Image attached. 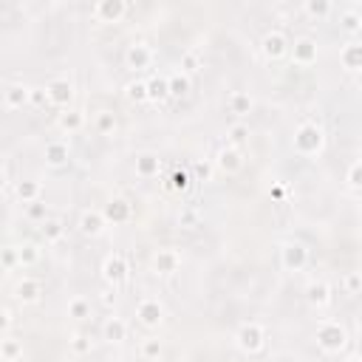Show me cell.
Wrapping results in <instances>:
<instances>
[{
    "label": "cell",
    "instance_id": "cell-1",
    "mask_svg": "<svg viewBox=\"0 0 362 362\" xmlns=\"http://www.w3.org/2000/svg\"><path fill=\"white\" fill-rule=\"evenodd\" d=\"M292 144H295V153L300 156H317L326 148V130L317 122H300Z\"/></svg>",
    "mask_w": 362,
    "mask_h": 362
},
{
    "label": "cell",
    "instance_id": "cell-2",
    "mask_svg": "<svg viewBox=\"0 0 362 362\" xmlns=\"http://www.w3.org/2000/svg\"><path fill=\"white\" fill-rule=\"evenodd\" d=\"M317 345L323 354H340L348 348V328L337 320H323L317 328Z\"/></svg>",
    "mask_w": 362,
    "mask_h": 362
},
{
    "label": "cell",
    "instance_id": "cell-3",
    "mask_svg": "<svg viewBox=\"0 0 362 362\" xmlns=\"http://www.w3.org/2000/svg\"><path fill=\"white\" fill-rule=\"evenodd\" d=\"M235 345L238 351L244 354H260L266 348V328L260 323H244L238 331H235Z\"/></svg>",
    "mask_w": 362,
    "mask_h": 362
},
{
    "label": "cell",
    "instance_id": "cell-4",
    "mask_svg": "<svg viewBox=\"0 0 362 362\" xmlns=\"http://www.w3.org/2000/svg\"><path fill=\"white\" fill-rule=\"evenodd\" d=\"M280 266L286 272H303L309 266V246L300 244V241L280 244Z\"/></svg>",
    "mask_w": 362,
    "mask_h": 362
},
{
    "label": "cell",
    "instance_id": "cell-5",
    "mask_svg": "<svg viewBox=\"0 0 362 362\" xmlns=\"http://www.w3.org/2000/svg\"><path fill=\"white\" fill-rule=\"evenodd\" d=\"M167 317V309L159 298H141L139 306H136V320L144 326V328H159Z\"/></svg>",
    "mask_w": 362,
    "mask_h": 362
},
{
    "label": "cell",
    "instance_id": "cell-6",
    "mask_svg": "<svg viewBox=\"0 0 362 362\" xmlns=\"http://www.w3.org/2000/svg\"><path fill=\"white\" fill-rule=\"evenodd\" d=\"M127 277H130V260H127L125 255L113 252V255H108V258L102 260V280H105L108 286L119 288Z\"/></svg>",
    "mask_w": 362,
    "mask_h": 362
},
{
    "label": "cell",
    "instance_id": "cell-7",
    "mask_svg": "<svg viewBox=\"0 0 362 362\" xmlns=\"http://www.w3.org/2000/svg\"><path fill=\"white\" fill-rule=\"evenodd\" d=\"M288 51H292V43H288V37H286L283 32L272 29V32H266V34H263V40H260V54H263L269 62L283 60Z\"/></svg>",
    "mask_w": 362,
    "mask_h": 362
},
{
    "label": "cell",
    "instance_id": "cell-8",
    "mask_svg": "<svg viewBox=\"0 0 362 362\" xmlns=\"http://www.w3.org/2000/svg\"><path fill=\"white\" fill-rule=\"evenodd\" d=\"M125 65L130 71H144L153 65V48L141 40H133L127 48H125Z\"/></svg>",
    "mask_w": 362,
    "mask_h": 362
},
{
    "label": "cell",
    "instance_id": "cell-9",
    "mask_svg": "<svg viewBox=\"0 0 362 362\" xmlns=\"http://www.w3.org/2000/svg\"><path fill=\"white\" fill-rule=\"evenodd\" d=\"M292 62L295 65H314L317 62V57H320V48H317V40L314 37H298L295 43H292Z\"/></svg>",
    "mask_w": 362,
    "mask_h": 362
},
{
    "label": "cell",
    "instance_id": "cell-10",
    "mask_svg": "<svg viewBox=\"0 0 362 362\" xmlns=\"http://www.w3.org/2000/svg\"><path fill=\"white\" fill-rule=\"evenodd\" d=\"M125 15H127L125 0H99V4L94 6V20L97 23H122Z\"/></svg>",
    "mask_w": 362,
    "mask_h": 362
},
{
    "label": "cell",
    "instance_id": "cell-11",
    "mask_svg": "<svg viewBox=\"0 0 362 362\" xmlns=\"http://www.w3.org/2000/svg\"><path fill=\"white\" fill-rule=\"evenodd\" d=\"M46 91H48L51 105H57V108H68L71 102H74V83L65 80V77L51 80V83L46 85Z\"/></svg>",
    "mask_w": 362,
    "mask_h": 362
},
{
    "label": "cell",
    "instance_id": "cell-12",
    "mask_svg": "<svg viewBox=\"0 0 362 362\" xmlns=\"http://www.w3.org/2000/svg\"><path fill=\"white\" fill-rule=\"evenodd\" d=\"M43 298V283L37 277H23L15 283V300L23 306H34Z\"/></svg>",
    "mask_w": 362,
    "mask_h": 362
},
{
    "label": "cell",
    "instance_id": "cell-13",
    "mask_svg": "<svg viewBox=\"0 0 362 362\" xmlns=\"http://www.w3.org/2000/svg\"><path fill=\"white\" fill-rule=\"evenodd\" d=\"M80 232L85 235V238H99L102 232H105V227H108V218H105V212L102 209H85L83 215H80Z\"/></svg>",
    "mask_w": 362,
    "mask_h": 362
},
{
    "label": "cell",
    "instance_id": "cell-14",
    "mask_svg": "<svg viewBox=\"0 0 362 362\" xmlns=\"http://www.w3.org/2000/svg\"><path fill=\"white\" fill-rule=\"evenodd\" d=\"M43 159H46L48 167H65L68 159H71V144H68L65 139H51V141H46Z\"/></svg>",
    "mask_w": 362,
    "mask_h": 362
},
{
    "label": "cell",
    "instance_id": "cell-15",
    "mask_svg": "<svg viewBox=\"0 0 362 362\" xmlns=\"http://www.w3.org/2000/svg\"><path fill=\"white\" fill-rule=\"evenodd\" d=\"M29 97H32V88L23 85V83H9L6 91H4V108L6 111H20L29 105Z\"/></svg>",
    "mask_w": 362,
    "mask_h": 362
},
{
    "label": "cell",
    "instance_id": "cell-16",
    "mask_svg": "<svg viewBox=\"0 0 362 362\" xmlns=\"http://www.w3.org/2000/svg\"><path fill=\"white\" fill-rule=\"evenodd\" d=\"M179 269H181V255H179L176 249H159V252L153 255V272H156V274L170 277V274H176Z\"/></svg>",
    "mask_w": 362,
    "mask_h": 362
},
{
    "label": "cell",
    "instance_id": "cell-17",
    "mask_svg": "<svg viewBox=\"0 0 362 362\" xmlns=\"http://www.w3.org/2000/svg\"><path fill=\"white\" fill-rule=\"evenodd\" d=\"M215 167H218L221 173H227V176H235V173H241V167H244V156H241V151L238 148H227L224 151H218V159H215Z\"/></svg>",
    "mask_w": 362,
    "mask_h": 362
},
{
    "label": "cell",
    "instance_id": "cell-18",
    "mask_svg": "<svg viewBox=\"0 0 362 362\" xmlns=\"http://www.w3.org/2000/svg\"><path fill=\"white\" fill-rule=\"evenodd\" d=\"M306 300L312 309H326L331 303V286L326 280H312L306 286Z\"/></svg>",
    "mask_w": 362,
    "mask_h": 362
},
{
    "label": "cell",
    "instance_id": "cell-19",
    "mask_svg": "<svg viewBox=\"0 0 362 362\" xmlns=\"http://www.w3.org/2000/svg\"><path fill=\"white\" fill-rule=\"evenodd\" d=\"M102 212H105L108 224H127L130 215H133V209H130V204H127L125 198H111Z\"/></svg>",
    "mask_w": 362,
    "mask_h": 362
},
{
    "label": "cell",
    "instance_id": "cell-20",
    "mask_svg": "<svg viewBox=\"0 0 362 362\" xmlns=\"http://www.w3.org/2000/svg\"><path fill=\"white\" fill-rule=\"evenodd\" d=\"M340 65L345 71H362V40L345 43L340 48Z\"/></svg>",
    "mask_w": 362,
    "mask_h": 362
},
{
    "label": "cell",
    "instance_id": "cell-21",
    "mask_svg": "<svg viewBox=\"0 0 362 362\" xmlns=\"http://www.w3.org/2000/svg\"><path fill=\"white\" fill-rule=\"evenodd\" d=\"M127 334H130V326H127L122 317H116V314L102 323V337H105L108 342H116V345H119V342L127 340Z\"/></svg>",
    "mask_w": 362,
    "mask_h": 362
},
{
    "label": "cell",
    "instance_id": "cell-22",
    "mask_svg": "<svg viewBox=\"0 0 362 362\" xmlns=\"http://www.w3.org/2000/svg\"><path fill=\"white\" fill-rule=\"evenodd\" d=\"M133 167H136V176H139V179H153V176H159L162 162H159L156 153H139Z\"/></svg>",
    "mask_w": 362,
    "mask_h": 362
},
{
    "label": "cell",
    "instance_id": "cell-23",
    "mask_svg": "<svg viewBox=\"0 0 362 362\" xmlns=\"http://www.w3.org/2000/svg\"><path fill=\"white\" fill-rule=\"evenodd\" d=\"M15 195H18V201H23V204L29 207V204L40 201V195H43V184H40V181H34V179L18 181V187H15Z\"/></svg>",
    "mask_w": 362,
    "mask_h": 362
},
{
    "label": "cell",
    "instance_id": "cell-24",
    "mask_svg": "<svg viewBox=\"0 0 362 362\" xmlns=\"http://www.w3.org/2000/svg\"><path fill=\"white\" fill-rule=\"evenodd\" d=\"M201 68H204V57H201V51H198V48H187V51L181 54V60H179V71H184L187 77H195Z\"/></svg>",
    "mask_w": 362,
    "mask_h": 362
},
{
    "label": "cell",
    "instance_id": "cell-25",
    "mask_svg": "<svg viewBox=\"0 0 362 362\" xmlns=\"http://www.w3.org/2000/svg\"><path fill=\"white\" fill-rule=\"evenodd\" d=\"M57 125H60V130L62 133H80L83 130V125H85V116H83V111H65V113H60V119H57Z\"/></svg>",
    "mask_w": 362,
    "mask_h": 362
},
{
    "label": "cell",
    "instance_id": "cell-26",
    "mask_svg": "<svg viewBox=\"0 0 362 362\" xmlns=\"http://www.w3.org/2000/svg\"><path fill=\"white\" fill-rule=\"evenodd\" d=\"M125 97H127V102H136V105H141V102H151L148 80H130V83L125 85Z\"/></svg>",
    "mask_w": 362,
    "mask_h": 362
},
{
    "label": "cell",
    "instance_id": "cell-27",
    "mask_svg": "<svg viewBox=\"0 0 362 362\" xmlns=\"http://www.w3.org/2000/svg\"><path fill=\"white\" fill-rule=\"evenodd\" d=\"M227 105H230V113H238V116H246L249 111H252V97L246 94V91H232L230 94V99H227Z\"/></svg>",
    "mask_w": 362,
    "mask_h": 362
},
{
    "label": "cell",
    "instance_id": "cell-28",
    "mask_svg": "<svg viewBox=\"0 0 362 362\" xmlns=\"http://www.w3.org/2000/svg\"><path fill=\"white\" fill-rule=\"evenodd\" d=\"M0 356H4V362H18L23 356V342L6 334L4 340H0Z\"/></svg>",
    "mask_w": 362,
    "mask_h": 362
},
{
    "label": "cell",
    "instance_id": "cell-29",
    "mask_svg": "<svg viewBox=\"0 0 362 362\" xmlns=\"http://www.w3.org/2000/svg\"><path fill=\"white\" fill-rule=\"evenodd\" d=\"M40 232H43L46 244H60V241L65 238V224H62L60 218H48V221H43Z\"/></svg>",
    "mask_w": 362,
    "mask_h": 362
},
{
    "label": "cell",
    "instance_id": "cell-30",
    "mask_svg": "<svg viewBox=\"0 0 362 362\" xmlns=\"http://www.w3.org/2000/svg\"><path fill=\"white\" fill-rule=\"evenodd\" d=\"M162 354H165V345H162V340H159V337H148V340H141V342H139V356H141V359L153 362V359H159Z\"/></svg>",
    "mask_w": 362,
    "mask_h": 362
},
{
    "label": "cell",
    "instance_id": "cell-31",
    "mask_svg": "<svg viewBox=\"0 0 362 362\" xmlns=\"http://www.w3.org/2000/svg\"><path fill=\"white\" fill-rule=\"evenodd\" d=\"M176 224H179L181 230H195V227H201V212H198V207H181L179 215H176Z\"/></svg>",
    "mask_w": 362,
    "mask_h": 362
},
{
    "label": "cell",
    "instance_id": "cell-32",
    "mask_svg": "<svg viewBox=\"0 0 362 362\" xmlns=\"http://www.w3.org/2000/svg\"><path fill=\"white\" fill-rule=\"evenodd\" d=\"M68 317L71 320H88L91 317V300L88 298H71L68 300Z\"/></svg>",
    "mask_w": 362,
    "mask_h": 362
},
{
    "label": "cell",
    "instance_id": "cell-33",
    "mask_svg": "<svg viewBox=\"0 0 362 362\" xmlns=\"http://www.w3.org/2000/svg\"><path fill=\"white\" fill-rule=\"evenodd\" d=\"M116 116H113V111H99L97 116H94V130L99 133V136H111L113 130H116Z\"/></svg>",
    "mask_w": 362,
    "mask_h": 362
},
{
    "label": "cell",
    "instance_id": "cell-34",
    "mask_svg": "<svg viewBox=\"0 0 362 362\" xmlns=\"http://www.w3.org/2000/svg\"><path fill=\"white\" fill-rule=\"evenodd\" d=\"M331 4H328V0H306V4H303V12L309 15V18H314V20H323V18H328L331 15Z\"/></svg>",
    "mask_w": 362,
    "mask_h": 362
},
{
    "label": "cell",
    "instance_id": "cell-35",
    "mask_svg": "<svg viewBox=\"0 0 362 362\" xmlns=\"http://www.w3.org/2000/svg\"><path fill=\"white\" fill-rule=\"evenodd\" d=\"M68 351L74 354V356H85V354H91V337H85V334L74 331V334L68 337Z\"/></svg>",
    "mask_w": 362,
    "mask_h": 362
},
{
    "label": "cell",
    "instance_id": "cell-36",
    "mask_svg": "<svg viewBox=\"0 0 362 362\" xmlns=\"http://www.w3.org/2000/svg\"><path fill=\"white\" fill-rule=\"evenodd\" d=\"M167 85H170V97H187L190 91V77L184 71H176V74L167 77Z\"/></svg>",
    "mask_w": 362,
    "mask_h": 362
},
{
    "label": "cell",
    "instance_id": "cell-37",
    "mask_svg": "<svg viewBox=\"0 0 362 362\" xmlns=\"http://www.w3.org/2000/svg\"><path fill=\"white\" fill-rule=\"evenodd\" d=\"M148 91H151V102H162L170 97V85H167V77H153L148 80Z\"/></svg>",
    "mask_w": 362,
    "mask_h": 362
},
{
    "label": "cell",
    "instance_id": "cell-38",
    "mask_svg": "<svg viewBox=\"0 0 362 362\" xmlns=\"http://www.w3.org/2000/svg\"><path fill=\"white\" fill-rule=\"evenodd\" d=\"M227 141H230V148H241V144L249 141V127H246L244 122L232 125V127L227 130Z\"/></svg>",
    "mask_w": 362,
    "mask_h": 362
},
{
    "label": "cell",
    "instance_id": "cell-39",
    "mask_svg": "<svg viewBox=\"0 0 362 362\" xmlns=\"http://www.w3.org/2000/svg\"><path fill=\"white\" fill-rule=\"evenodd\" d=\"M340 286H342L345 295H359L362 292V272H345Z\"/></svg>",
    "mask_w": 362,
    "mask_h": 362
},
{
    "label": "cell",
    "instance_id": "cell-40",
    "mask_svg": "<svg viewBox=\"0 0 362 362\" xmlns=\"http://www.w3.org/2000/svg\"><path fill=\"white\" fill-rule=\"evenodd\" d=\"M18 252H20V266H34V263L40 260V246H37V244H32V241L20 244V246H18Z\"/></svg>",
    "mask_w": 362,
    "mask_h": 362
},
{
    "label": "cell",
    "instance_id": "cell-41",
    "mask_svg": "<svg viewBox=\"0 0 362 362\" xmlns=\"http://www.w3.org/2000/svg\"><path fill=\"white\" fill-rule=\"evenodd\" d=\"M340 23H342V29H345L348 34H359V29H362V18H359L354 9L342 12V15H340Z\"/></svg>",
    "mask_w": 362,
    "mask_h": 362
},
{
    "label": "cell",
    "instance_id": "cell-42",
    "mask_svg": "<svg viewBox=\"0 0 362 362\" xmlns=\"http://www.w3.org/2000/svg\"><path fill=\"white\" fill-rule=\"evenodd\" d=\"M345 181H348V187H351V190L362 193V162H354V165L348 167V173H345Z\"/></svg>",
    "mask_w": 362,
    "mask_h": 362
},
{
    "label": "cell",
    "instance_id": "cell-43",
    "mask_svg": "<svg viewBox=\"0 0 362 362\" xmlns=\"http://www.w3.org/2000/svg\"><path fill=\"white\" fill-rule=\"evenodd\" d=\"M0 260H4V272H15L20 266V252L18 246H6L4 255H0Z\"/></svg>",
    "mask_w": 362,
    "mask_h": 362
},
{
    "label": "cell",
    "instance_id": "cell-44",
    "mask_svg": "<svg viewBox=\"0 0 362 362\" xmlns=\"http://www.w3.org/2000/svg\"><path fill=\"white\" fill-rule=\"evenodd\" d=\"M26 215H29V221H48V207L43 204V201H34V204H29L26 207Z\"/></svg>",
    "mask_w": 362,
    "mask_h": 362
},
{
    "label": "cell",
    "instance_id": "cell-45",
    "mask_svg": "<svg viewBox=\"0 0 362 362\" xmlns=\"http://www.w3.org/2000/svg\"><path fill=\"white\" fill-rule=\"evenodd\" d=\"M29 105H32V108H46V105H51V99H48V91H46V88H32Z\"/></svg>",
    "mask_w": 362,
    "mask_h": 362
},
{
    "label": "cell",
    "instance_id": "cell-46",
    "mask_svg": "<svg viewBox=\"0 0 362 362\" xmlns=\"http://www.w3.org/2000/svg\"><path fill=\"white\" fill-rule=\"evenodd\" d=\"M190 181H193V179H190V173H187V170H176V173H173V181H170V187L184 193V190L190 187Z\"/></svg>",
    "mask_w": 362,
    "mask_h": 362
},
{
    "label": "cell",
    "instance_id": "cell-47",
    "mask_svg": "<svg viewBox=\"0 0 362 362\" xmlns=\"http://www.w3.org/2000/svg\"><path fill=\"white\" fill-rule=\"evenodd\" d=\"M193 173H195V181H204V184L212 181V165L209 162H198Z\"/></svg>",
    "mask_w": 362,
    "mask_h": 362
},
{
    "label": "cell",
    "instance_id": "cell-48",
    "mask_svg": "<svg viewBox=\"0 0 362 362\" xmlns=\"http://www.w3.org/2000/svg\"><path fill=\"white\" fill-rule=\"evenodd\" d=\"M116 300H119V295H116V288H113V286H108L105 292L99 295V303H102L105 309H113V306H116Z\"/></svg>",
    "mask_w": 362,
    "mask_h": 362
},
{
    "label": "cell",
    "instance_id": "cell-49",
    "mask_svg": "<svg viewBox=\"0 0 362 362\" xmlns=\"http://www.w3.org/2000/svg\"><path fill=\"white\" fill-rule=\"evenodd\" d=\"M15 326V312L12 309H4V320H0V328H4V334H9Z\"/></svg>",
    "mask_w": 362,
    "mask_h": 362
},
{
    "label": "cell",
    "instance_id": "cell-50",
    "mask_svg": "<svg viewBox=\"0 0 362 362\" xmlns=\"http://www.w3.org/2000/svg\"><path fill=\"white\" fill-rule=\"evenodd\" d=\"M286 198V187L283 184H272V201H283Z\"/></svg>",
    "mask_w": 362,
    "mask_h": 362
},
{
    "label": "cell",
    "instance_id": "cell-51",
    "mask_svg": "<svg viewBox=\"0 0 362 362\" xmlns=\"http://www.w3.org/2000/svg\"><path fill=\"white\" fill-rule=\"evenodd\" d=\"M348 362H362V359H359V356H351V359H348Z\"/></svg>",
    "mask_w": 362,
    "mask_h": 362
},
{
    "label": "cell",
    "instance_id": "cell-52",
    "mask_svg": "<svg viewBox=\"0 0 362 362\" xmlns=\"http://www.w3.org/2000/svg\"><path fill=\"white\" fill-rule=\"evenodd\" d=\"M359 40H362V29H359Z\"/></svg>",
    "mask_w": 362,
    "mask_h": 362
}]
</instances>
